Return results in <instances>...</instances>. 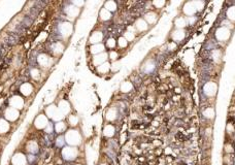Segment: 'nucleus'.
Returning <instances> with one entry per match:
<instances>
[{
	"instance_id": "nucleus-49",
	"label": "nucleus",
	"mask_w": 235,
	"mask_h": 165,
	"mask_svg": "<svg viewBox=\"0 0 235 165\" xmlns=\"http://www.w3.org/2000/svg\"><path fill=\"white\" fill-rule=\"evenodd\" d=\"M101 165H105V164H101Z\"/></svg>"
},
{
	"instance_id": "nucleus-3",
	"label": "nucleus",
	"mask_w": 235,
	"mask_h": 165,
	"mask_svg": "<svg viewBox=\"0 0 235 165\" xmlns=\"http://www.w3.org/2000/svg\"><path fill=\"white\" fill-rule=\"evenodd\" d=\"M215 38L219 41H227L231 36V31L229 28H226L224 26H221L220 28L217 29L215 31Z\"/></svg>"
},
{
	"instance_id": "nucleus-41",
	"label": "nucleus",
	"mask_w": 235,
	"mask_h": 165,
	"mask_svg": "<svg viewBox=\"0 0 235 165\" xmlns=\"http://www.w3.org/2000/svg\"><path fill=\"white\" fill-rule=\"evenodd\" d=\"M153 4H154L157 8H161V7H163L164 5H165V1H154L153 2Z\"/></svg>"
},
{
	"instance_id": "nucleus-45",
	"label": "nucleus",
	"mask_w": 235,
	"mask_h": 165,
	"mask_svg": "<svg viewBox=\"0 0 235 165\" xmlns=\"http://www.w3.org/2000/svg\"><path fill=\"white\" fill-rule=\"evenodd\" d=\"M119 66H120V64H119V63H117V62H115V63H113V65H111V67H110V68L113 69V71H116V70H118L119 68H120V67H119Z\"/></svg>"
},
{
	"instance_id": "nucleus-24",
	"label": "nucleus",
	"mask_w": 235,
	"mask_h": 165,
	"mask_svg": "<svg viewBox=\"0 0 235 165\" xmlns=\"http://www.w3.org/2000/svg\"><path fill=\"white\" fill-rule=\"evenodd\" d=\"M9 130V124L7 121L0 119V133H6Z\"/></svg>"
},
{
	"instance_id": "nucleus-4",
	"label": "nucleus",
	"mask_w": 235,
	"mask_h": 165,
	"mask_svg": "<svg viewBox=\"0 0 235 165\" xmlns=\"http://www.w3.org/2000/svg\"><path fill=\"white\" fill-rule=\"evenodd\" d=\"M62 156L68 161L74 160L77 157V149L76 147H65L62 150Z\"/></svg>"
},
{
	"instance_id": "nucleus-32",
	"label": "nucleus",
	"mask_w": 235,
	"mask_h": 165,
	"mask_svg": "<svg viewBox=\"0 0 235 165\" xmlns=\"http://www.w3.org/2000/svg\"><path fill=\"white\" fill-rule=\"evenodd\" d=\"M65 129H66V124L64 122H62V121L57 122V124H56V126H55V130L57 131L58 133H62Z\"/></svg>"
},
{
	"instance_id": "nucleus-6",
	"label": "nucleus",
	"mask_w": 235,
	"mask_h": 165,
	"mask_svg": "<svg viewBox=\"0 0 235 165\" xmlns=\"http://www.w3.org/2000/svg\"><path fill=\"white\" fill-rule=\"evenodd\" d=\"M183 11L188 18H191V17H193L194 14L197 13V9H196L195 5H194L193 1H190L185 3V5L183 7Z\"/></svg>"
},
{
	"instance_id": "nucleus-23",
	"label": "nucleus",
	"mask_w": 235,
	"mask_h": 165,
	"mask_svg": "<svg viewBox=\"0 0 235 165\" xmlns=\"http://www.w3.org/2000/svg\"><path fill=\"white\" fill-rule=\"evenodd\" d=\"M132 89H133V85H132V82H124L122 85H121V91H122L123 93H128V92H130Z\"/></svg>"
},
{
	"instance_id": "nucleus-44",
	"label": "nucleus",
	"mask_w": 235,
	"mask_h": 165,
	"mask_svg": "<svg viewBox=\"0 0 235 165\" xmlns=\"http://www.w3.org/2000/svg\"><path fill=\"white\" fill-rule=\"evenodd\" d=\"M110 57L111 60H116V59L118 58L117 52H110Z\"/></svg>"
},
{
	"instance_id": "nucleus-5",
	"label": "nucleus",
	"mask_w": 235,
	"mask_h": 165,
	"mask_svg": "<svg viewBox=\"0 0 235 165\" xmlns=\"http://www.w3.org/2000/svg\"><path fill=\"white\" fill-rule=\"evenodd\" d=\"M218 91V85L214 82H208L203 86V93L208 97L215 95Z\"/></svg>"
},
{
	"instance_id": "nucleus-28",
	"label": "nucleus",
	"mask_w": 235,
	"mask_h": 165,
	"mask_svg": "<svg viewBox=\"0 0 235 165\" xmlns=\"http://www.w3.org/2000/svg\"><path fill=\"white\" fill-rule=\"evenodd\" d=\"M27 150H28V152L34 154V153H36L38 151V145L35 142H30L27 145Z\"/></svg>"
},
{
	"instance_id": "nucleus-37",
	"label": "nucleus",
	"mask_w": 235,
	"mask_h": 165,
	"mask_svg": "<svg viewBox=\"0 0 235 165\" xmlns=\"http://www.w3.org/2000/svg\"><path fill=\"white\" fill-rule=\"evenodd\" d=\"M124 37L127 39V41H131V40L134 39V33L130 32V31H127V32H125Z\"/></svg>"
},
{
	"instance_id": "nucleus-8",
	"label": "nucleus",
	"mask_w": 235,
	"mask_h": 165,
	"mask_svg": "<svg viewBox=\"0 0 235 165\" xmlns=\"http://www.w3.org/2000/svg\"><path fill=\"white\" fill-rule=\"evenodd\" d=\"M11 162H13L14 165H26L27 164V157L22 153H18L13 157Z\"/></svg>"
},
{
	"instance_id": "nucleus-43",
	"label": "nucleus",
	"mask_w": 235,
	"mask_h": 165,
	"mask_svg": "<svg viewBox=\"0 0 235 165\" xmlns=\"http://www.w3.org/2000/svg\"><path fill=\"white\" fill-rule=\"evenodd\" d=\"M31 76L33 79H38L39 77V71L37 69H32L31 70Z\"/></svg>"
},
{
	"instance_id": "nucleus-40",
	"label": "nucleus",
	"mask_w": 235,
	"mask_h": 165,
	"mask_svg": "<svg viewBox=\"0 0 235 165\" xmlns=\"http://www.w3.org/2000/svg\"><path fill=\"white\" fill-rule=\"evenodd\" d=\"M106 45H107L108 48H113L116 47V45H117V41H116L113 38H110V39L107 40V42H106Z\"/></svg>"
},
{
	"instance_id": "nucleus-30",
	"label": "nucleus",
	"mask_w": 235,
	"mask_h": 165,
	"mask_svg": "<svg viewBox=\"0 0 235 165\" xmlns=\"http://www.w3.org/2000/svg\"><path fill=\"white\" fill-rule=\"evenodd\" d=\"M106 118H107V120H110V121L115 120V119L117 118V110H116V108H110L107 114H106Z\"/></svg>"
},
{
	"instance_id": "nucleus-15",
	"label": "nucleus",
	"mask_w": 235,
	"mask_h": 165,
	"mask_svg": "<svg viewBox=\"0 0 235 165\" xmlns=\"http://www.w3.org/2000/svg\"><path fill=\"white\" fill-rule=\"evenodd\" d=\"M65 11H66L67 16L70 17V18H76V17L79 16V8L74 5H69L66 7Z\"/></svg>"
},
{
	"instance_id": "nucleus-33",
	"label": "nucleus",
	"mask_w": 235,
	"mask_h": 165,
	"mask_svg": "<svg viewBox=\"0 0 235 165\" xmlns=\"http://www.w3.org/2000/svg\"><path fill=\"white\" fill-rule=\"evenodd\" d=\"M110 17H111L110 11H108L107 9H105V8H102V9H101V11H100V18L102 19V20H104V21L110 20Z\"/></svg>"
},
{
	"instance_id": "nucleus-34",
	"label": "nucleus",
	"mask_w": 235,
	"mask_h": 165,
	"mask_svg": "<svg viewBox=\"0 0 235 165\" xmlns=\"http://www.w3.org/2000/svg\"><path fill=\"white\" fill-rule=\"evenodd\" d=\"M154 68H155V64L152 61H149V62L145 63V65L144 67V70L145 72H151V71L154 70Z\"/></svg>"
},
{
	"instance_id": "nucleus-36",
	"label": "nucleus",
	"mask_w": 235,
	"mask_h": 165,
	"mask_svg": "<svg viewBox=\"0 0 235 165\" xmlns=\"http://www.w3.org/2000/svg\"><path fill=\"white\" fill-rule=\"evenodd\" d=\"M118 43H119V45H120L121 48H126V47L128 45V41H127V39H126V38L124 37V36H122V37L119 38Z\"/></svg>"
},
{
	"instance_id": "nucleus-17",
	"label": "nucleus",
	"mask_w": 235,
	"mask_h": 165,
	"mask_svg": "<svg viewBox=\"0 0 235 165\" xmlns=\"http://www.w3.org/2000/svg\"><path fill=\"white\" fill-rule=\"evenodd\" d=\"M135 27H136V29L138 31H145V30H147V28H149V24H147L144 19H139V20H137L136 23H135Z\"/></svg>"
},
{
	"instance_id": "nucleus-9",
	"label": "nucleus",
	"mask_w": 235,
	"mask_h": 165,
	"mask_svg": "<svg viewBox=\"0 0 235 165\" xmlns=\"http://www.w3.org/2000/svg\"><path fill=\"white\" fill-rule=\"evenodd\" d=\"M4 116H5L6 120H8V121H16L17 119L19 118V111H18V110H16V108H14V107H8L5 111V114H4Z\"/></svg>"
},
{
	"instance_id": "nucleus-16",
	"label": "nucleus",
	"mask_w": 235,
	"mask_h": 165,
	"mask_svg": "<svg viewBox=\"0 0 235 165\" xmlns=\"http://www.w3.org/2000/svg\"><path fill=\"white\" fill-rule=\"evenodd\" d=\"M174 25H175L176 29H184L186 26L188 25L187 18H184V17H178L175 19L174 21Z\"/></svg>"
},
{
	"instance_id": "nucleus-27",
	"label": "nucleus",
	"mask_w": 235,
	"mask_h": 165,
	"mask_svg": "<svg viewBox=\"0 0 235 165\" xmlns=\"http://www.w3.org/2000/svg\"><path fill=\"white\" fill-rule=\"evenodd\" d=\"M103 132H104V135H105V136L111 137L113 134H115V127H113V126H111V125L105 126V128H104Z\"/></svg>"
},
{
	"instance_id": "nucleus-19",
	"label": "nucleus",
	"mask_w": 235,
	"mask_h": 165,
	"mask_svg": "<svg viewBox=\"0 0 235 165\" xmlns=\"http://www.w3.org/2000/svg\"><path fill=\"white\" fill-rule=\"evenodd\" d=\"M144 20L147 24H154L155 22L157 21V14L154 13V11H150V13H147L144 16Z\"/></svg>"
},
{
	"instance_id": "nucleus-35",
	"label": "nucleus",
	"mask_w": 235,
	"mask_h": 165,
	"mask_svg": "<svg viewBox=\"0 0 235 165\" xmlns=\"http://www.w3.org/2000/svg\"><path fill=\"white\" fill-rule=\"evenodd\" d=\"M53 50H54V52L56 53V54H60V53H62L63 51V45L62 43H55L54 45H53Z\"/></svg>"
},
{
	"instance_id": "nucleus-11",
	"label": "nucleus",
	"mask_w": 235,
	"mask_h": 165,
	"mask_svg": "<svg viewBox=\"0 0 235 165\" xmlns=\"http://www.w3.org/2000/svg\"><path fill=\"white\" fill-rule=\"evenodd\" d=\"M9 104H11V107L16 108V110H21L24 105V101L20 96H14L9 100Z\"/></svg>"
},
{
	"instance_id": "nucleus-1",
	"label": "nucleus",
	"mask_w": 235,
	"mask_h": 165,
	"mask_svg": "<svg viewBox=\"0 0 235 165\" xmlns=\"http://www.w3.org/2000/svg\"><path fill=\"white\" fill-rule=\"evenodd\" d=\"M65 142L71 147H76L82 142V136L76 130L71 129L65 134Z\"/></svg>"
},
{
	"instance_id": "nucleus-21",
	"label": "nucleus",
	"mask_w": 235,
	"mask_h": 165,
	"mask_svg": "<svg viewBox=\"0 0 235 165\" xmlns=\"http://www.w3.org/2000/svg\"><path fill=\"white\" fill-rule=\"evenodd\" d=\"M104 51V45H102V43H98V45H92L91 48V52L93 53V54H101V53H103Z\"/></svg>"
},
{
	"instance_id": "nucleus-7",
	"label": "nucleus",
	"mask_w": 235,
	"mask_h": 165,
	"mask_svg": "<svg viewBox=\"0 0 235 165\" xmlns=\"http://www.w3.org/2000/svg\"><path fill=\"white\" fill-rule=\"evenodd\" d=\"M72 25L70 23H67V22H64V23L60 24L59 26V31L61 32V34L65 37L69 36L72 33Z\"/></svg>"
},
{
	"instance_id": "nucleus-10",
	"label": "nucleus",
	"mask_w": 235,
	"mask_h": 165,
	"mask_svg": "<svg viewBox=\"0 0 235 165\" xmlns=\"http://www.w3.org/2000/svg\"><path fill=\"white\" fill-rule=\"evenodd\" d=\"M34 125H35L36 128H38V129H42V128H45L48 125L47 117H45V115H39L37 118H36V120L34 122Z\"/></svg>"
},
{
	"instance_id": "nucleus-47",
	"label": "nucleus",
	"mask_w": 235,
	"mask_h": 165,
	"mask_svg": "<svg viewBox=\"0 0 235 165\" xmlns=\"http://www.w3.org/2000/svg\"><path fill=\"white\" fill-rule=\"evenodd\" d=\"M168 48H169V50H174V48H176V45H175V42H174V41H172V42L169 43Z\"/></svg>"
},
{
	"instance_id": "nucleus-2",
	"label": "nucleus",
	"mask_w": 235,
	"mask_h": 165,
	"mask_svg": "<svg viewBox=\"0 0 235 165\" xmlns=\"http://www.w3.org/2000/svg\"><path fill=\"white\" fill-rule=\"evenodd\" d=\"M45 114H47L48 117L52 118L53 120L57 121V122H60V121H61L62 119L64 118V116H63L62 114L60 113L59 110H58V107H56L54 104L48 106L47 110H45Z\"/></svg>"
},
{
	"instance_id": "nucleus-46",
	"label": "nucleus",
	"mask_w": 235,
	"mask_h": 165,
	"mask_svg": "<svg viewBox=\"0 0 235 165\" xmlns=\"http://www.w3.org/2000/svg\"><path fill=\"white\" fill-rule=\"evenodd\" d=\"M72 3H73V5H74V6H76V7L84 5V1H73V2H72Z\"/></svg>"
},
{
	"instance_id": "nucleus-20",
	"label": "nucleus",
	"mask_w": 235,
	"mask_h": 165,
	"mask_svg": "<svg viewBox=\"0 0 235 165\" xmlns=\"http://www.w3.org/2000/svg\"><path fill=\"white\" fill-rule=\"evenodd\" d=\"M20 90H21L22 94H24V95L28 96V95H30V94L32 93V90H33V88H32V86H31L30 84H28V82H26V84L22 85Z\"/></svg>"
},
{
	"instance_id": "nucleus-25",
	"label": "nucleus",
	"mask_w": 235,
	"mask_h": 165,
	"mask_svg": "<svg viewBox=\"0 0 235 165\" xmlns=\"http://www.w3.org/2000/svg\"><path fill=\"white\" fill-rule=\"evenodd\" d=\"M37 60H38V63H39L42 66H47L48 63H50V58L45 54H42V55L38 56Z\"/></svg>"
},
{
	"instance_id": "nucleus-22",
	"label": "nucleus",
	"mask_w": 235,
	"mask_h": 165,
	"mask_svg": "<svg viewBox=\"0 0 235 165\" xmlns=\"http://www.w3.org/2000/svg\"><path fill=\"white\" fill-rule=\"evenodd\" d=\"M226 18L228 19L229 21L235 22V6H231V7H229V8L227 9Z\"/></svg>"
},
{
	"instance_id": "nucleus-18",
	"label": "nucleus",
	"mask_w": 235,
	"mask_h": 165,
	"mask_svg": "<svg viewBox=\"0 0 235 165\" xmlns=\"http://www.w3.org/2000/svg\"><path fill=\"white\" fill-rule=\"evenodd\" d=\"M103 38V35L101 32H94L93 34L91 35L90 37V42L91 43H95V45H98V43H100V41L102 40Z\"/></svg>"
},
{
	"instance_id": "nucleus-42",
	"label": "nucleus",
	"mask_w": 235,
	"mask_h": 165,
	"mask_svg": "<svg viewBox=\"0 0 235 165\" xmlns=\"http://www.w3.org/2000/svg\"><path fill=\"white\" fill-rule=\"evenodd\" d=\"M64 139H65V137H63V136H59V137H58V138H57V145H59V147H62V145H64L65 142H66Z\"/></svg>"
},
{
	"instance_id": "nucleus-48",
	"label": "nucleus",
	"mask_w": 235,
	"mask_h": 165,
	"mask_svg": "<svg viewBox=\"0 0 235 165\" xmlns=\"http://www.w3.org/2000/svg\"><path fill=\"white\" fill-rule=\"evenodd\" d=\"M52 130H53V126L51 125V124H48V125L47 126V129H45V132L51 133V132H52Z\"/></svg>"
},
{
	"instance_id": "nucleus-14",
	"label": "nucleus",
	"mask_w": 235,
	"mask_h": 165,
	"mask_svg": "<svg viewBox=\"0 0 235 165\" xmlns=\"http://www.w3.org/2000/svg\"><path fill=\"white\" fill-rule=\"evenodd\" d=\"M106 59H107V54H106V53H101V54H98L95 56L93 62H94V64L97 65V66H100L101 64L105 63Z\"/></svg>"
},
{
	"instance_id": "nucleus-38",
	"label": "nucleus",
	"mask_w": 235,
	"mask_h": 165,
	"mask_svg": "<svg viewBox=\"0 0 235 165\" xmlns=\"http://www.w3.org/2000/svg\"><path fill=\"white\" fill-rule=\"evenodd\" d=\"M193 3L197 11H201L203 8V6H204V3L202 1H193Z\"/></svg>"
},
{
	"instance_id": "nucleus-13",
	"label": "nucleus",
	"mask_w": 235,
	"mask_h": 165,
	"mask_svg": "<svg viewBox=\"0 0 235 165\" xmlns=\"http://www.w3.org/2000/svg\"><path fill=\"white\" fill-rule=\"evenodd\" d=\"M58 110H59L60 113L62 114L63 116H66L67 114L70 111V105L67 101L65 100H61L59 102V105H58Z\"/></svg>"
},
{
	"instance_id": "nucleus-26",
	"label": "nucleus",
	"mask_w": 235,
	"mask_h": 165,
	"mask_svg": "<svg viewBox=\"0 0 235 165\" xmlns=\"http://www.w3.org/2000/svg\"><path fill=\"white\" fill-rule=\"evenodd\" d=\"M203 116L207 119H214L215 116V110L212 107H207L203 111Z\"/></svg>"
},
{
	"instance_id": "nucleus-29",
	"label": "nucleus",
	"mask_w": 235,
	"mask_h": 165,
	"mask_svg": "<svg viewBox=\"0 0 235 165\" xmlns=\"http://www.w3.org/2000/svg\"><path fill=\"white\" fill-rule=\"evenodd\" d=\"M104 8L107 9L108 11H115L116 9H117V4H116L115 1H107L105 2V6H104Z\"/></svg>"
},
{
	"instance_id": "nucleus-12",
	"label": "nucleus",
	"mask_w": 235,
	"mask_h": 165,
	"mask_svg": "<svg viewBox=\"0 0 235 165\" xmlns=\"http://www.w3.org/2000/svg\"><path fill=\"white\" fill-rule=\"evenodd\" d=\"M171 37H172V39L175 42L184 40L186 37V31L184 29H175L172 32V34H171Z\"/></svg>"
},
{
	"instance_id": "nucleus-31",
	"label": "nucleus",
	"mask_w": 235,
	"mask_h": 165,
	"mask_svg": "<svg viewBox=\"0 0 235 165\" xmlns=\"http://www.w3.org/2000/svg\"><path fill=\"white\" fill-rule=\"evenodd\" d=\"M110 64L108 62H105L103 63V64H101L100 66L98 67V70L99 72H101V73H106V72H108V70L110 69Z\"/></svg>"
},
{
	"instance_id": "nucleus-39",
	"label": "nucleus",
	"mask_w": 235,
	"mask_h": 165,
	"mask_svg": "<svg viewBox=\"0 0 235 165\" xmlns=\"http://www.w3.org/2000/svg\"><path fill=\"white\" fill-rule=\"evenodd\" d=\"M77 122H79V119H77L76 116H70V117H69V123H70V125L74 126V125H76Z\"/></svg>"
}]
</instances>
